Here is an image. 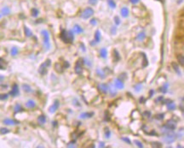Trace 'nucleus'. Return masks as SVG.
I'll return each mask as SVG.
<instances>
[{
	"label": "nucleus",
	"instance_id": "nucleus-38",
	"mask_svg": "<svg viewBox=\"0 0 184 148\" xmlns=\"http://www.w3.org/2000/svg\"><path fill=\"white\" fill-rule=\"evenodd\" d=\"M114 53L115 54V56H114V57H115V61H118L120 57H119V54H118V50H114Z\"/></svg>",
	"mask_w": 184,
	"mask_h": 148
},
{
	"label": "nucleus",
	"instance_id": "nucleus-22",
	"mask_svg": "<svg viewBox=\"0 0 184 148\" xmlns=\"http://www.w3.org/2000/svg\"><path fill=\"white\" fill-rule=\"evenodd\" d=\"M172 67H173V69H174V70L176 71V73H177V74H178L179 75H181V71H180V70H179V67H178V64H177V63H172Z\"/></svg>",
	"mask_w": 184,
	"mask_h": 148
},
{
	"label": "nucleus",
	"instance_id": "nucleus-39",
	"mask_svg": "<svg viewBox=\"0 0 184 148\" xmlns=\"http://www.w3.org/2000/svg\"><path fill=\"white\" fill-rule=\"evenodd\" d=\"M134 143H135V144H136L137 147H139L140 148L143 147V145H142V143H141V142H140L139 140H135V141H134Z\"/></svg>",
	"mask_w": 184,
	"mask_h": 148
},
{
	"label": "nucleus",
	"instance_id": "nucleus-54",
	"mask_svg": "<svg viewBox=\"0 0 184 148\" xmlns=\"http://www.w3.org/2000/svg\"><path fill=\"white\" fill-rule=\"evenodd\" d=\"M149 94H150V97H151V96H152V95L154 94V91H151V92L149 93Z\"/></svg>",
	"mask_w": 184,
	"mask_h": 148
},
{
	"label": "nucleus",
	"instance_id": "nucleus-34",
	"mask_svg": "<svg viewBox=\"0 0 184 148\" xmlns=\"http://www.w3.org/2000/svg\"><path fill=\"white\" fill-rule=\"evenodd\" d=\"M108 3L109 6H110L112 9H114L115 7H116V3H115V2L114 1V0H108Z\"/></svg>",
	"mask_w": 184,
	"mask_h": 148
},
{
	"label": "nucleus",
	"instance_id": "nucleus-50",
	"mask_svg": "<svg viewBox=\"0 0 184 148\" xmlns=\"http://www.w3.org/2000/svg\"><path fill=\"white\" fill-rule=\"evenodd\" d=\"M161 100H163V97H160L159 99H156V102H160V101H161Z\"/></svg>",
	"mask_w": 184,
	"mask_h": 148
},
{
	"label": "nucleus",
	"instance_id": "nucleus-28",
	"mask_svg": "<svg viewBox=\"0 0 184 148\" xmlns=\"http://www.w3.org/2000/svg\"><path fill=\"white\" fill-rule=\"evenodd\" d=\"M11 55L13 56V57H15V56H16L17 54H18V52H19V50L18 49L16 48V47H13L12 49H11Z\"/></svg>",
	"mask_w": 184,
	"mask_h": 148
},
{
	"label": "nucleus",
	"instance_id": "nucleus-52",
	"mask_svg": "<svg viewBox=\"0 0 184 148\" xmlns=\"http://www.w3.org/2000/svg\"><path fill=\"white\" fill-rule=\"evenodd\" d=\"M100 147H104V143H103V142H101V143H100Z\"/></svg>",
	"mask_w": 184,
	"mask_h": 148
},
{
	"label": "nucleus",
	"instance_id": "nucleus-10",
	"mask_svg": "<svg viewBox=\"0 0 184 148\" xmlns=\"http://www.w3.org/2000/svg\"><path fill=\"white\" fill-rule=\"evenodd\" d=\"M61 39L65 42V43H69L68 42V32L66 30H63L61 33Z\"/></svg>",
	"mask_w": 184,
	"mask_h": 148
},
{
	"label": "nucleus",
	"instance_id": "nucleus-29",
	"mask_svg": "<svg viewBox=\"0 0 184 148\" xmlns=\"http://www.w3.org/2000/svg\"><path fill=\"white\" fill-rule=\"evenodd\" d=\"M167 88H168V85L165 84V85H164L162 87H160V91L161 93H167Z\"/></svg>",
	"mask_w": 184,
	"mask_h": 148
},
{
	"label": "nucleus",
	"instance_id": "nucleus-7",
	"mask_svg": "<svg viewBox=\"0 0 184 148\" xmlns=\"http://www.w3.org/2000/svg\"><path fill=\"white\" fill-rule=\"evenodd\" d=\"M59 105H60V102H59V100H55V102H54V104L49 107V112L50 113H54V112H55L57 110H58V108H59Z\"/></svg>",
	"mask_w": 184,
	"mask_h": 148
},
{
	"label": "nucleus",
	"instance_id": "nucleus-13",
	"mask_svg": "<svg viewBox=\"0 0 184 148\" xmlns=\"http://www.w3.org/2000/svg\"><path fill=\"white\" fill-rule=\"evenodd\" d=\"M3 123L6 124V125H15V124H18L19 122L16 121V120H13V119H4L3 120Z\"/></svg>",
	"mask_w": 184,
	"mask_h": 148
},
{
	"label": "nucleus",
	"instance_id": "nucleus-12",
	"mask_svg": "<svg viewBox=\"0 0 184 148\" xmlns=\"http://www.w3.org/2000/svg\"><path fill=\"white\" fill-rule=\"evenodd\" d=\"M94 116V113L93 112H84V113H81L80 114V118L82 119H86V118H91V117Z\"/></svg>",
	"mask_w": 184,
	"mask_h": 148
},
{
	"label": "nucleus",
	"instance_id": "nucleus-5",
	"mask_svg": "<svg viewBox=\"0 0 184 148\" xmlns=\"http://www.w3.org/2000/svg\"><path fill=\"white\" fill-rule=\"evenodd\" d=\"M83 63H84L83 59H78L77 61L76 65H75V72H76V74H79L82 73V71H83V67H82Z\"/></svg>",
	"mask_w": 184,
	"mask_h": 148
},
{
	"label": "nucleus",
	"instance_id": "nucleus-49",
	"mask_svg": "<svg viewBox=\"0 0 184 148\" xmlns=\"http://www.w3.org/2000/svg\"><path fill=\"white\" fill-rule=\"evenodd\" d=\"M115 33H116V28L115 27H112V33L114 34Z\"/></svg>",
	"mask_w": 184,
	"mask_h": 148
},
{
	"label": "nucleus",
	"instance_id": "nucleus-32",
	"mask_svg": "<svg viewBox=\"0 0 184 148\" xmlns=\"http://www.w3.org/2000/svg\"><path fill=\"white\" fill-rule=\"evenodd\" d=\"M8 133H9V130L8 128H0V134H8Z\"/></svg>",
	"mask_w": 184,
	"mask_h": 148
},
{
	"label": "nucleus",
	"instance_id": "nucleus-1",
	"mask_svg": "<svg viewBox=\"0 0 184 148\" xmlns=\"http://www.w3.org/2000/svg\"><path fill=\"white\" fill-rule=\"evenodd\" d=\"M41 34L44 38V46L46 50L50 48V40H49V33L47 30H42Z\"/></svg>",
	"mask_w": 184,
	"mask_h": 148
},
{
	"label": "nucleus",
	"instance_id": "nucleus-43",
	"mask_svg": "<svg viewBox=\"0 0 184 148\" xmlns=\"http://www.w3.org/2000/svg\"><path fill=\"white\" fill-rule=\"evenodd\" d=\"M97 1H98V0H89V3H90L91 4H92V5H95V4H96Z\"/></svg>",
	"mask_w": 184,
	"mask_h": 148
},
{
	"label": "nucleus",
	"instance_id": "nucleus-37",
	"mask_svg": "<svg viewBox=\"0 0 184 148\" xmlns=\"http://www.w3.org/2000/svg\"><path fill=\"white\" fill-rule=\"evenodd\" d=\"M144 38H145V33H140L139 35L137 36V39L139 40H144Z\"/></svg>",
	"mask_w": 184,
	"mask_h": 148
},
{
	"label": "nucleus",
	"instance_id": "nucleus-41",
	"mask_svg": "<svg viewBox=\"0 0 184 148\" xmlns=\"http://www.w3.org/2000/svg\"><path fill=\"white\" fill-rule=\"evenodd\" d=\"M114 21H115V23H116L117 25L120 24V20H119V18H118V16L114 17Z\"/></svg>",
	"mask_w": 184,
	"mask_h": 148
},
{
	"label": "nucleus",
	"instance_id": "nucleus-48",
	"mask_svg": "<svg viewBox=\"0 0 184 148\" xmlns=\"http://www.w3.org/2000/svg\"><path fill=\"white\" fill-rule=\"evenodd\" d=\"M130 1H131V3H137L139 2V0H130Z\"/></svg>",
	"mask_w": 184,
	"mask_h": 148
},
{
	"label": "nucleus",
	"instance_id": "nucleus-26",
	"mask_svg": "<svg viewBox=\"0 0 184 148\" xmlns=\"http://www.w3.org/2000/svg\"><path fill=\"white\" fill-rule=\"evenodd\" d=\"M74 40V36H73V33L72 31H68V42L72 43Z\"/></svg>",
	"mask_w": 184,
	"mask_h": 148
},
{
	"label": "nucleus",
	"instance_id": "nucleus-3",
	"mask_svg": "<svg viewBox=\"0 0 184 148\" xmlns=\"http://www.w3.org/2000/svg\"><path fill=\"white\" fill-rule=\"evenodd\" d=\"M94 15V10L91 8H86L81 14V17L84 19H88Z\"/></svg>",
	"mask_w": 184,
	"mask_h": 148
},
{
	"label": "nucleus",
	"instance_id": "nucleus-24",
	"mask_svg": "<svg viewBox=\"0 0 184 148\" xmlns=\"http://www.w3.org/2000/svg\"><path fill=\"white\" fill-rule=\"evenodd\" d=\"M22 88H23V90H24L26 93H31V92H32V88H31V87H30L29 85H27V84H23Z\"/></svg>",
	"mask_w": 184,
	"mask_h": 148
},
{
	"label": "nucleus",
	"instance_id": "nucleus-16",
	"mask_svg": "<svg viewBox=\"0 0 184 148\" xmlns=\"http://www.w3.org/2000/svg\"><path fill=\"white\" fill-rule=\"evenodd\" d=\"M63 69H64V68H63L60 63H57L55 64V70L58 73H62V72H63Z\"/></svg>",
	"mask_w": 184,
	"mask_h": 148
},
{
	"label": "nucleus",
	"instance_id": "nucleus-2",
	"mask_svg": "<svg viewBox=\"0 0 184 148\" xmlns=\"http://www.w3.org/2000/svg\"><path fill=\"white\" fill-rule=\"evenodd\" d=\"M51 63V61L49 60V59H47L45 63H43L41 65H40V67H39V73L41 74V75H45V74L47 73V69L50 66V63Z\"/></svg>",
	"mask_w": 184,
	"mask_h": 148
},
{
	"label": "nucleus",
	"instance_id": "nucleus-17",
	"mask_svg": "<svg viewBox=\"0 0 184 148\" xmlns=\"http://www.w3.org/2000/svg\"><path fill=\"white\" fill-rule=\"evenodd\" d=\"M73 32L76 33H81L83 32V29L79 25H75L73 27Z\"/></svg>",
	"mask_w": 184,
	"mask_h": 148
},
{
	"label": "nucleus",
	"instance_id": "nucleus-35",
	"mask_svg": "<svg viewBox=\"0 0 184 148\" xmlns=\"http://www.w3.org/2000/svg\"><path fill=\"white\" fill-rule=\"evenodd\" d=\"M164 117V114H163V113H161V114H158V115H156L155 116V118L157 119V120H163V118Z\"/></svg>",
	"mask_w": 184,
	"mask_h": 148
},
{
	"label": "nucleus",
	"instance_id": "nucleus-45",
	"mask_svg": "<svg viewBox=\"0 0 184 148\" xmlns=\"http://www.w3.org/2000/svg\"><path fill=\"white\" fill-rule=\"evenodd\" d=\"M143 116H146L147 117H150V113H149L148 111H146V112L143 114Z\"/></svg>",
	"mask_w": 184,
	"mask_h": 148
},
{
	"label": "nucleus",
	"instance_id": "nucleus-20",
	"mask_svg": "<svg viewBox=\"0 0 184 148\" xmlns=\"http://www.w3.org/2000/svg\"><path fill=\"white\" fill-rule=\"evenodd\" d=\"M100 56L102 57V58H106L107 56H108V50L106 48H102L101 49V51H100Z\"/></svg>",
	"mask_w": 184,
	"mask_h": 148
},
{
	"label": "nucleus",
	"instance_id": "nucleus-31",
	"mask_svg": "<svg viewBox=\"0 0 184 148\" xmlns=\"http://www.w3.org/2000/svg\"><path fill=\"white\" fill-rule=\"evenodd\" d=\"M110 136H111V132L109 131V129H108V128H105V137H106L107 139H109Z\"/></svg>",
	"mask_w": 184,
	"mask_h": 148
},
{
	"label": "nucleus",
	"instance_id": "nucleus-8",
	"mask_svg": "<svg viewBox=\"0 0 184 148\" xmlns=\"http://www.w3.org/2000/svg\"><path fill=\"white\" fill-rule=\"evenodd\" d=\"M9 94L12 96V97H16L19 94V87H18V85L17 84H14L13 87H12V90L10 91Z\"/></svg>",
	"mask_w": 184,
	"mask_h": 148
},
{
	"label": "nucleus",
	"instance_id": "nucleus-33",
	"mask_svg": "<svg viewBox=\"0 0 184 148\" xmlns=\"http://www.w3.org/2000/svg\"><path fill=\"white\" fill-rule=\"evenodd\" d=\"M151 146H152L153 147H162V145H161V143H160V142H152V143H151Z\"/></svg>",
	"mask_w": 184,
	"mask_h": 148
},
{
	"label": "nucleus",
	"instance_id": "nucleus-23",
	"mask_svg": "<svg viewBox=\"0 0 184 148\" xmlns=\"http://www.w3.org/2000/svg\"><path fill=\"white\" fill-rule=\"evenodd\" d=\"M38 121H39V123L41 124V125H43V124H45L46 123V117L44 115H41V116L39 117Z\"/></svg>",
	"mask_w": 184,
	"mask_h": 148
},
{
	"label": "nucleus",
	"instance_id": "nucleus-56",
	"mask_svg": "<svg viewBox=\"0 0 184 148\" xmlns=\"http://www.w3.org/2000/svg\"><path fill=\"white\" fill-rule=\"evenodd\" d=\"M3 80V76L0 75V80Z\"/></svg>",
	"mask_w": 184,
	"mask_h": 148
},
{
	"label": "nucleus",
	"instance_id": "nucleus-40",
	"mask_svg": "<svg viewBox=\"0 0 184 148\" xmlns=\"http://www.w3.org/2000/svg\"><path fill=\"white\" fill-rule=\"evenodd\" d=\"M8 99V94H0V100H5Z\"/></svg>",
	"mask_w": 184,
	"mask_h": 148
},
{
	"label": "nucleus",
	"instance_id": "nucleus-15",
	"mask_svg": "<svg viewBox=\"0 0 184 148\" xmlns=\"http://www.w3.org/2000/svg\"><path fill=\"white\" fill-rule=\"evenodd\" d=\"M120 12H121V15H122L123 17H128V16H129V10H128V8H126V7L122 8Z\"/></svg>",
	"mask_w": 184,
	"mask_h": 148
},
{
	"label": "nucleus",
	"instance_id": "nucleus-55",
	"mask_svg": "<svg viewBox=\"0 0 184 148\" xmlns=\"http://www.w3.org/2000/svg\"><path fill=\"white\" fill-rule=\"evenodd\" d=\"M52 124H54V126L55 127V126H56V124H57V123H56V122H53V123H52Z\"/></svg>",
	"mask_w": 184,
	"mask_h": 148
},
{
	"label": "nucleus",
	"instance_id": "nucleus-46",
	"mask_svg": "<svg viewBox=\"0 0 184 148\" xmlns=\"http://www.w3.org/2000/svg\"><path fill=\"white\" fill-rule=\"evenodd\" d=\"M68 67H69L68 62H65V63H64V66H63V68H68Z\"/></svg>",
	"mask_w": 184,
	"mask_h": 148
},
{
	"label": "nucleus",
	"instance_id": "nucleus-51",
	"mask_svg": "<svg viewBox=\"0 0 184 148\" xmlns=\"http://www.w3.org/2000/svg\"><path fill=\"white\" fill-rule=\"evenodd\" d=\"M145 101H146V100H145V99H143L142 97L140 99V102H141V103H143V102H145Z\"/></svg>",
	"mask_w": 184,
	"mask_h": 148
},
{
	"label": "nucleus",
	"instance_id": "nucleus-47",
	"mask_svg": "<svg viewBox=\"0 0 184 148\" xmlns=\"http://www.w3.org/2000/svg\"><path fill=\"white\" fill-rule=\"evenodd\" d=\"M91 23L92 25H95L96 24V22H95V19H92L91 21Z\"/></svg>",
	"mask_w": 184,
	"mask_h": 148
},
{
	"label": "nucleus",
	"instance_id": "nucleus-25",
	"mask_svg": "<svg viewBox=\"0 0 184 148\" xmlns=\"http://www.w3.org/2000/svg\"><path fill=\"white\" fill-rule=\"evenodd\" d=\"M177 60H178V63L182 65V66H184V56L183 55H178L177 56Z\"/></svg>",
	"mask_w": 184,
	"mask_h": 148
},
{
	"label": "nucleus",
	"instance_id": "nucleus-11",
	"mask_svg": "<svg viewBox=\"0 0 184 148\" xmlns=\"http://www.w3.org/2000/svg\"><path fill=\"white\" fill-rule=\"evenodd\" d=\"M114 85L116 88L118 89H123L124 88V82L120 80V79H116L114 81Z\"/></svg>",
	"mask_w": 184,
	"mask_h": 148
},
{
	"label": "nucleus",
	"instance_id": "nucleus-42",
	"mask_svg": "<svg viewBox=\"0 0 184 148\" xmlns=\"http://www.w3.org/2000/svg\"><path fill=\"white\" fill-rule=\"evenodd\" d=\"M141 84L138 85V86H135V89H136L137 92H139V91L141 90Z\"/></svg>",
	"mask_w": 184,
	"mask_h": 148
},
{
	"label": "nucleus",
	"instance_id": "nucleus-6",
	"mask_svg": "<svg viewBox=\"0 0 184 148\" xmlns=\"http://www.w3.org/2000/svg\"><path fill=\"white\" fill-rule=\"evenodd\" d=\"M165 128H166L168 130L172 131V130L176 129V128H177V123L174 122L173 120H169V121L166 123V124H165Z\"/></svg>",
	"mask_w": 184,
	"mask_h": 148
},
{
	"label": "nucleus",
	"instance_id": "nucleus-44",
	"mask_svg": "<svg viewBox=\"0 0 184 148\" xmlns=\"http://www.w3.org/2000/svg\"><path fill=\"white\" fill-rule=\"evenodd\" d=\"M122 140H123L124 141H125V142H127L128 144H131V140H130L129 139H127V138H122Z\"/></svg>",
	"mask_w": 184,
	"mask_h": 148
},
{
	"label": "nucleus",
	"instance_id": "nucleus-27",
	"mask_svg": "<svg viewBox=\"0 0 184 148\" xmlns=\"http://www.w3.org/2000/svg\"><path fill=\"white\" fill-rule=\"evenodd\" d=\"M23 109L22 108V106L19 104H17L16 106H15V113H17V112H20V111H22Z\"/></svg>",
	"mask_w": 184,
	"mask_h": 148
},
{
	"label": "nucleus",
	"instance_id": "nucleus-14",
	"mask_svg": "<svg viewBox=\"0 0 184 148\" xmlns=\"http://www.w3.org/2000/svg\"><path fill=\"white\" fill-rule=\"evenodd\" d=\"M26 106L29 109H33L36 107V103L33 100H28L26 104Z\"/></svg>",
	"mask_w": 184,
	"mask_h": 148
},
{
	"label": "nucleus",
	"instance_id": "nucleus-4",
	"mask_svg": "<svg viewBox=\"0 0 184 148\" xmlns=\"http://www.w3.org/2000/svg\"><path fill=\"white\" fill-rule=\"evenodd\" d=\"M175 140H176V135H175L174 134H172V133L168 134H166V135L164 137V141L165 143H167V144H171V143H173Z\"/></svg>",
	"mask_w": 184,
	"mask_h": 148
},
{
	"label": "nucleus",
	"instance_id": "nucleus-30",
	"mask_svg": "<svg viewBox=\"0 0 184 148\" xmlns=\"http://www.w3.org/2000/svg\"><path fill=\"white\" fill-rule=\"evenodd\" d=\"M38 15H39V10H38V9L33 8V9L32 10V16H34V17H36V16H38Z\"/></svg>",
	"mask_w": 184,
	"mask_h": 148
},
{
	"label": "nucleus",
	"instance_id": "nucleus-21",
	"mask_svg": "<svg viewBox=\"0 0 184 148\" xmlns=\"http://www.w3.org/2000/svg\"><path fill=\"white\" fill-rule=\"evenodd\" d=\"M167 104V108L169 110H174L176 109V104L173 103V102H169V104Z\"/></svg>",
	"mask_w": 184,
	"mask_h": 148
},
{
	"label": "nucleus",
	"instance_id": "nucleus-9",
	"mask_svg": "<svg viewBox=\"0 0 184 148\" xmlns=\"http://www.w3.org/2000/svg\"><path fill=\"white\" fill-rule=\"evenodd\" d=\"M98 88H99V90L102 93H107L108 92V86L107 85V84H104V83H102V84H100L99 86H98Z\"/></svg>",
	"mask_w": 184,
	"mask_h": 148
},
{
	"label": "nucleus",
	"instance_id": "nucleus-53",
	"mask_svg": "<svg viewBox=\"0 0 184 148\" xmlns=\"http://www.w3.org/2000/svg\"><path fill=\"white\" fill-rule=\"evenodd\" d=\"M4 68H3V66L2 65V63H0V70H3Z\"/></svg>",
	"mask_w": 184,
	"mask_h": 148
},
{
	"label": "nucleus",
	"instance_id": "nucleus-18",
	"mask_svg": "<svg viewBox=\"0 0 184 148\" xmlns=\"http://www.w3.org/2000/svg\"><path fill=\"white\" fill-rule=\"evenodd\" d=\"M24 31H25V34H26V37H32V36L33 35L32 32L27 27H24Z\"/></svg>",
	"mask_w": 184,
	"mask_h": 148
},
{
	"label": "nucleus",
	"instance_id": "nucleus-36",
	"mask_svg": "<svg viewBox=\"0 0 184 148\" xmlns=\"http://www.w3.org/2000/svg\"><path fill=\"white\" fill-rule=\"evenodd\" d=\"M9 12H10V10H9V8H4L3 10H2V13H3V15H9Z\"/></svg>",
	"mask_w": 184,
	"mask_h": 148
},
{
	"label": "nucleus",
	"instance_id": "nucleus-19",
	"mask_svg": "<svg viewBox=\"0 0 184 148\" xmlns=\"http://www.w3.org/2000/svg\"><path fill=\"white\" fill-rule=\"evenodd\" d=\"M100 40H101V33H100L99 30H97L95 32V42L99 43Z\"/></svg>",
	"mask_w": 184,
	"mask_h": 148
}]
</instances>
